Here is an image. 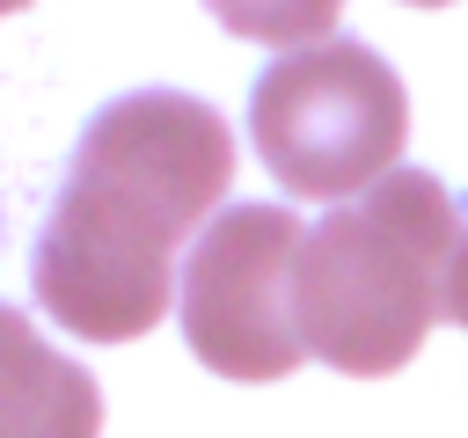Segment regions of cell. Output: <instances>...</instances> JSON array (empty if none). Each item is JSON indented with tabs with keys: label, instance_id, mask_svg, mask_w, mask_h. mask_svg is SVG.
Masks as SVG:
<instances>
[{
	"label": "cell",
	"instance_id": "6da1fadb",
	"mask_svg": "<svg viewBox=\"0 0 468 438\" xmlns=\"http://www.w3.org/2000/svg\"><path fill=\"white\" fill-rule=\"evenodd\" d=\"M234 182L212 102L176 88L117 95L88 117L58 204L37 234V299L88 343H132L168 314L176 248Z\"/></svg>",
	"mask_w": 468,
	"mask_h": 438
},
{
	"label": "cell",
	"instance_id": "7a4b0ae2",
	"mask_svg": "<svg viewBox=\"0 0 468 438\" xmlns=\"http://www.w3.org/2000/svg\"><path fill=\"white\" fill-rule=\"evenodd\" d=\"M461 241V204L424 168H395L351 204H329L322 226H307L292 270V314L307 350L351 380L402 372L431 321H446Z\"/></svg>",
	"mask_w": 468,
	"mask_h": 438
},
{
	"label": "cell",
	"instance_id": "3957f363",
	"mask_svg": "<svg viewBox=\"0 0 468 438\" xmlns=\"http://www.w3.org/2000/svg\"><path fill=\"white\" fill-rule=\"evenodd\" d=\"M402 131H410V95L395 66L351 36L285 51L249 95V139L292 197L351 204L358 190L395 175Z\"/></svg>",
	"mask_w": 468,
	"mask_h": 438
},
{
	"label": "cell",
	"instance_id": "277c9868",
	"mask_svg": "<svg viewBox=\"0 0 468 438\" xmlns=\"http://www.w3.org/2000/svg\"><path fill=\"white\" fill-rule=\"evenodd\" d=\"M307 226L285 204H227L183 263V336L219 380H285L307 358L292 314Z\"/></svg>",
	"mask_w": 468,
	"mask_h": 438
},
{
	"label": "cell",
	"instance_id": "5b68a950",
	"mask_svg": "<svg viewBox=\"0 0 468 438\" xmlns=\"http://www.w3.org/2000/svg\"><path fill=\"white\" fill-rule=\"evenodd\" d=\"M102 431V387L58 358L29 314L0 307V438H95Z\"/></svg>",
	"mask_w": 468,
	"mask_h": 438
},
{
	"label": "cell",
	"instance_id": "8992f818",
	"mask_svg": "<svg viewBox=\"0 0 468 438\" xmlns=\"http://www.w3.org/2000/svg\"><path fill=\"white\" fill-rule=\"evenodd\" d=\"M234 36H256V44H314L336 15H344V0H205Z\"/></svg>",
	"mask_w": 468,
	"mask_h": 438
},
{
	"label": "cell",
	"instance_id": "52a82bcc",
	"mask_svg": "<svg viewBox=\"0 0 468 438\" xmlns=\"http://www.w3.org/2000/svg\"><path fill=\"white\" fill-rule=\"evenodd\" d=\"M446 321H461V328H468V241H461V256H453V285H446Z\"/></svg>",
	"mask_w": 468,
	"mask_h": 438
},
{
	"label": "cell",
	"instance_id": "ba28073f",
	"mask_svg": "<svg viewBox=\"0 0 468 438\" xmlns=\"http://www.w3.org/2000/svg\"><path fill=\"white\" fill-rule=\"evenodd\" d=\"M15 7H29V0H0V15H15Z\"/></svg>",
	"mask_w": 468,
	"mask_h": 438
},
{
	"label": "cell",
	"instance_id": "9c48e42d",
	"mask_svg": "<svg viewBox=\"0 0 468 438\" xmlns=\"http://www.w3.org/2000/svg\"><path fill=\"white\" fill-rule=\"evenodd\" d=\"M410 7H446V0H410Z\"/></svg>",
	"mask_w": 468,
	"mask_h": 438
}]
</instances>
